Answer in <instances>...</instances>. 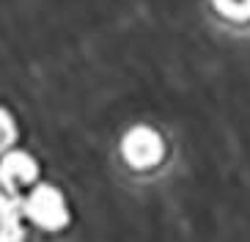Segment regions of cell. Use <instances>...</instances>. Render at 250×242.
Wrapping results in <instances>:
<instances>
[{
	"mask_svg": "<svg viewBox=\"0 0 250 242\" xmlns=\"http://www.w3.org/2000/svg\"><path fill=\"white\" fill-rule=\"evenodd\" d=\"M121 152H124V160L135 168H148V165H157L165 154V143L157 135L154 130L148 127H135L129 135L121 143Z\"/></svg>",
	"mask_w": 250,
	"mask_h": 242,
	"instance_id": "cell-1",
	"label": "cell"
},
{
	"mask_svg": "<svg viewBox=\"0 0 250 242\" xmlns=\"http://www.w3.org/2000/svg\"><path fill=\"white\" fill-rule=\"evenodd\" d=\"M14 135V124H11V116H8L6 110H0V146L8 143Z\"/></svg>",
	"mask_w": 250,
	"mask_h": 242,
	"instance_id": "cell-3",
	"label": "cell"
},
{
	"mask_svg": "<svg viewBox=\"0 0 250 242\" xmlns=\"http://www.w3.org/2000/svg\"><path fill=\"white\" fill-rule=\"evenodd\" d=\"M212 3L228 20H250V0H212Z\"/></svg>",
	"mask_w": 250,
	"mask_h": 242,
	"instance_id": "cell-2",
	"label": "cell"
}]
</instances>
